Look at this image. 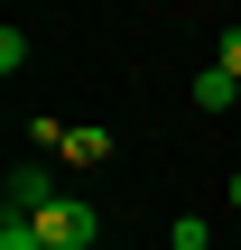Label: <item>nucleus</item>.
<instances>
[{
	"mask_svg": "<svg viewBox=\"0 0 241 250\" xmlns=\"http://www.w3.org/2000/svg\"><path fill=\"white\" fill-rule=\"evenodd\" d=\"M37 232H46V250H93L102 223H93V204H84V195H56V204L37 213Z\"/></svg>",
	"mask_w": 241,
	"mask_h": 250,
	"instance_id": "nucleus-1",
	"label": "nucleus"
},
{
	"mask_svg": "<svg viewBox=\"0 0 241 250\" xmlns=\"http://www.w3.org/2000/svg\"><path fill=\"white\" fill-rule=\"evenodd\" d=\"M56 195H65V186H56L46 167H19V176H9V213H19V223H37V213H46Z\"/></svg>",
	"mask_w": 241,
	"mask_h": 250,
	"instance_id": "nucleus-2",
	"label": "nucleus"
},
{
	"mask_svg": "<svg viewBox=\"0 0 241 250\" xmlns=\"http://www.w3.org/2000/svg\"><path fill=\"white\" fill-rule=\"evenodd\" d=\"M56 158H65V167H102V158H111V130H65Z\"/></svg>",
	"mask_w": 241,
	"mask_h": 250,
	"instance_id": "nucleus-3",
	"label": "nucleus"
},
{
	"mask_svg": "<svg viewBox=\"0 0 241 250\" xmlns=\"http://www.w3.org/2000/svg\"><path fill=\"white\" fill-rule=\"evenodd\" d=\"M232 102H241V83L223 65H204V74H195V111H232Z\"/></svg>",
	"mask_w": 241,
	"mask_h": 250,
	"instance_id": "nucleus-4",
	"label": "nucleus"
},
{
	"mask_svg": "<svg viewBox=\"0 0 241 250\" xmlns=\"http://www.w3.org/2000/svg\"><path fill=\"white\" fill-rule=\"evenodd\" d=\"M0 250H46V232H37V223H19V213H9V223H0Z\"/></svg>",
	"mask_w": 241,
	"mask_h": 250,
	"instance_id": "nucleus-5",
	"label": "nucleus"
},
{
	"mask_svg": "<svg viewBox=\"0 0 241 250\" xmlns=\"http://www.w3.org/2000/svg\"><path fill=\"white\" fill-rule=\"evenodd\" d=\"M214 65H223V74L241 83V28H223V46H214Z\"/></svg>",
	"mask_w": 241,
	"mask_h": 250,
	"instance_id": "nucleus-6",
	"label": "nucleus"
},
{
	"mask_svg": "<svg viewBox=\"0 0 241 250\" xmlns=\"http://www.w3.org/2000/svg\"><path fill=\"white\" fill-rule=\"evenodd\" d=\"M223 204H232V213H241V167H232V176H223Z\"/></svg>",
	"mask_w": 241,
	"mask_h": 250,
	"instance_id": "nucleus-7",
	"label": "nucleus"
}]
</instances>
